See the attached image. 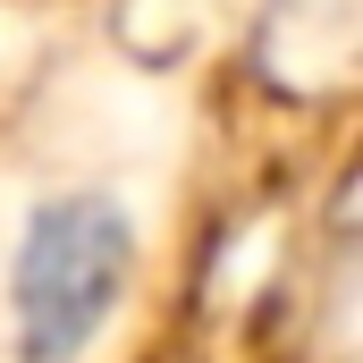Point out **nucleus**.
<instances>
[{"mask_svg":"<svg viewBox=\"0 0 363 363\" xmlns=\"http://www.w3.org/2000/svg\"><path fill=\"white\" fill-rule=\"evenodd\" d=\"M127 262H135V237H127L118 203H101V194L43 203L26 245H17V279H9L17 363H68L110 321V304L127 287Z\"/></svg>","mask_w":363,"mask_h":363,"instance_id":"1","label":"nucleus"}]
</instances>
